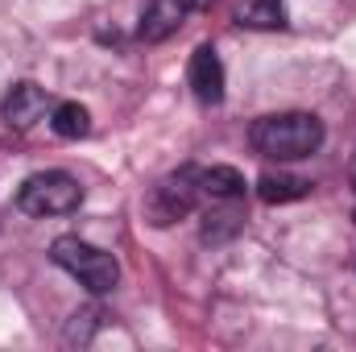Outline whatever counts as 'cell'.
<instances>
[{"mask_svg":"<svg viewBox=\"0 0 356 352\" xmlns=\"http://www.w3.org/2000/svg\"><path fill=\"white\" fill-rule=\"evenodd\" d=\"M249 141L261 158L298 162V158H311L323 145V120L315 112H273V116H261L249 129Z\"/></svg>","mask_w":356,"mask_h":352,"instance_id":"cell-1","label":"cell"},{"mask_svg":"<svg viewBox=\"0 0 356 352\" xmlns=\"http://www.w3.org/2000/svg\"><path fill=\"white\" fill-rule=\"evenodd\" d=\"M50 262L58 265V269H67L71 278H79L91 294H108L120 282L116 257L104 253V249H95V245H88V241H79V237H58L50 245Z\"/></svg>","mask_w":356,"mask_h":352,"instance_id":"cell-2","label":"cell"},{"mask_svg":"<svg viewBox=\"0 0 356 352\" xmlns=\"http://www.w3.org/2000/svg\"><path fill=\"white\" fill-rule=\"evenodd\" d=\"M83 199L79 182L67 175V170H42V175H29L17 191V207L25 216H67L75 211Z\"/></svg>","mask_w":356,"mask_h":352,"instance_id":"cell-3","label":"cell"},{"mask_svg":"<svg viewBox=\"0 0 356 352\" xmlns=\"http://www.w3.org/2000/svg\"><path fill=\"white\" fill-rule=\"evenodd\" d=\"M199 195H203V191H199V170H195V166H182V170L166 175L154 191H149L145 216H149L154 228H166V224H175V220H182V216L195 211Z\"/></svg>","mask_w":356,"mask_h":352,"instance_id":"cell-4","label":"cell"},{"mask_svg":"<svg viewBox=\"0 0 356 352\" xmlns=\"http://www.w3.org/2000/svg\"><path fill=\"white\" fill-rule=\"evenodd\" d=\"M46 108H50L46 88H38L33 79H21V83H13V88H8L4 104H0V116H4V125H8V129L25 133V129H33V125L46 116Z\"/></svg>","mask_w":356,"mask_h":352,"instance_id":"cell-5","label":"cell"},{"mask_svg":"<svg viewBox=\"0 0 356 352\" xmlns=\"http://www.w3.org/2000/svg\"><path fill=\"white\" fill-rule=\"evenodd\" d=\"M186 83L195 91L199 104H220L224 99V63L216 54V46H199L186 63Z\"/></svg>","mask_w":356,"mask_h":352,"instance_id":"cell-6","label":"cell"},{"mask_svg":"<svg viewBox=\"0 0 356 352\" xmlns=\"http://www.w3.org/2000/svg\"><path fill=\"white\" fill-rule=\"evenodd\" d=\"M186 0H149L145 4V13H141V25H137V33L145 38V42H166L170 33H178V25L186 21Z\"/></svg>","mask_w":356,"mask_h":352,"instance_id":"cell-7","label":"cell"},{"mask_svg":"<svg viewBox=\"0 0 356 352\" xmlns=\"http://www.w3.org/2000/svg\"><path fill=\"white\" fill-rule=\"evenodd\" d=\"M199 191H203L211 203H236V199H245V175H241L236 166L199 170Z\"/></svg>","mask_w":356,"mask_h":352,"instance_id":"cell-8","label":"cell"},{"mask_svg":"<svg viewBox=\"0 0 356 352\" xmlns=\"http://www.w3.org/2000/svg\"><path fill=\"white\" fill-rule=\"evenodd\" d=\"M257 195L261 203H294V199H307L311 195V182L298 175H261L257 178Z\"/></svg>","mask_w":356,"mask_h":352,"instance_id":"cell-9","label":"cell"},{"mask_svg":"<svg viewBox=\"0 0 356 352\" xmlns=\"http://www.w3.org/2000/svg\"><path fill=\"white\" fill-rule=\"evenodd\" d=\"M50 129H54L58 137H67V141H79V137H88L91 133V112L83 108V104H75V99L54 104V112H50Z\"/></svg>","mask_w":356,"mask_h":352,"instance_id":"cell-10","label":"cell"},{"mask_svg":"<svg viewBox=\"0 0 356 352\" xmlns=\"http://www.w3.org/2000/svg\"><path fill=\"white\" fill-rule=\"evenodd\" d=\"M236 21L249 29H277V25H286V8H282V0H241Z\"/></svg>","mask_w":356,"mask_h":352,"instance_id":"cell-11","label":"cell"},{"mask_svg":"<svg viewBox=\"0 0 356 352\" xmlns=\"http://www.w3.org/2000/svg\"><path fill=\"white\" fill-rule=\"evenodd\" d=\"M241 211L236 207H224V211H207V228H203V237L207 241H224V237H232L236 228H241Z\"/></svg>","mask_w":356,"mask_h":352,"instance_id":"cell-12","label":"cell"},{"mask_svg":"<svg viewBox=\"0 0 356 352\" xmlns=\"http://www.w3.org/2000/svg\"><path fill=\"white\" fill-rule=\"evenodd\" d=\"M95 328H99V311H95V307L75 311V315H71V328H67V344H88Z\"/></svg>","mask_w":356,"mask_h":352,"instance_id":"cell-13","label":"cell"},{"mask_svg":"<svg viewBox=\"0 0 356 352\" xmlns=\"http://www.w3.org/2000/svg\"><path fill=\"white\" fill-rule=\"evenodd\" d=\"M211 4H216V0H186L191 13H203V8H211Z\"/></svg>","mask_w":356,"mask_h":352,"instance_id":"cell-14","label":"cell"},{"mask_svg":"<svg viewBox=\"0 0 356 352\" xmlns=\"http://www.w3.org/2000/svg\"><path fill=\"white\" fill-rule=\"evenodd\" d=\"M348 175H353V186H356V154H353V166H348Z\"/></svg>","mask_w":356,"mask_h":352,"instance_id":"cell-15","label":"cell"}]
</instances>
